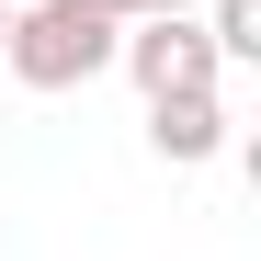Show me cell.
I'll return each mask as SVG.
<instances>
[{"label":"cell","instance_id":"5","mask_svg":"<svg viewBox=\"0 0 261 261\" xmlns=\"http://www.w3.org/2000/svg\"><path fill=\"white\" fill-rule=\"evenodd\" d=\"M114 23H159V12H193V0H102Z\"/></svg>","mask_w":261,"mask_h":261},{"label":"cell","instance_id":"1","mask_svg":"<svg viewBox=\"0 0 261 261\" xmlns=\"http://www.w3.org/2000/svg\"><path fill=\"white\" fill-rule=\"evenodd\" d=\"M114 46H125V23L102 0H23L12 34H0V68H12L23 91H91L114 68Z\"/></svg>","mask_w":261,"mask_h":261},{"label":"cell","instance_id":"2","mask_svg":"<svg viewBox=\"0 0 261 261\" xmlns=\"http://www.w3.org/2000/svg\"><path fill=\"white\" fill-rule=\"evenodd\" d=\"M114 68L137 80V102H182V91H216V80H227V57L204 46V23H193V12H159V23H125V46H114Z\"/></svg>","mask_w":261,"mask_h":261},{"label":"cell","instance_id":"3","mask_svg":"<svg viewBox=\"0 0 261 261\" xmlns=\"http://www.w3.org/2000/svg\"><path fill=\"white\" fill-rule=\"evenodd\" d=\"M148 148L170 170H204L216 148H227V102L216 91H182V102H148Z\"/></svg>","mask_w":261,"mask_h":261},{"label":"cell","instance_id":"4","mask_svg":"<svg viewBox=\"0 0 261 261\" xmlns=\"http://www.w3.org/2000/svg\"><path fill=\"white\" fill-rule=\"evenodd\" d=\"M204 46L227 68H261V0H216V12H204Z\"/></svg>","mask_w":261,"mask_h":261},{"label":"cell","instance_id":"6","mask_svg":"<svg viewBox=\"0 0 261 261\" xmlns=\"http://www.w3.org/2000/svg\"><path fill=\"white\" fill-rule=\"evenodd\" d=\"M0 34H12V0H0Z\"/></svg>","mask_w":261,"mask_h":261}]
</instances>
